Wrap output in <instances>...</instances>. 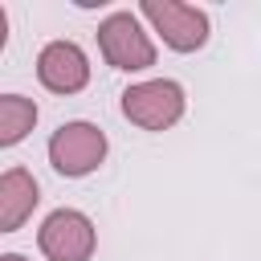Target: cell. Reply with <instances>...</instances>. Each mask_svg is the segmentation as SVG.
I'll return each instance as SVG.
<instances>
[{
	"label": "cell",
	"instance_id": "1",
	"mask_svg": "<svg viewBox=\"0 0 261 261\" xmlns=\"http://www.w3.org/2000/svg\"><path fill=\"white\" fill-rule=\"evenodd\" d=\"M45 151H49V163H53L57 175L82 179V175H90V171L102 167L110 143H106V135H102L94 122L73 118V122H61V126L49 135V147H45Z\"/></svg>",
	"mask_w": 261,
	"mask_h": 261
},
{
	"label": "cell",
	"instance_id": "2",
	"mask_svg": "<svg viewBox=\"0 0 261 261\" xmlns=\"http://www.w3.org/2000/svg\"><path fill=\"white\" fill-rule=\"evenodd\" d=\"M98 49H102L106 65L110 69H122V73H139V69H151L155 65V41L143 29V20L135 12H126V8L110 12L98 24Z\"/></svg>",
	"mask_w": 261,
	"mask_h": 261
},
{
	"label": "cell",
	"instance_id": "3",
	"mask_svg": "<svg viewBox=\"0 0 261 261\" xmlns=\"http://www.w3.org/2000/svg\"><path fill=\"white\" fill-rule=\"evenodd\" d=\"M184 110H188L184 86L171 77H151L122 90V114L143 130H167L184 118Z\"/></svg>",
	"mask_w": 261,
	"mask_h": 261
},
{
	"label": "cell",
	"instance_id": "4",
	"mask_svg": "<svg viewBox=\"0 0 261 261\" xmlns=\"http://www.w3.org/2000/svg\"><path fill=\"white\" fill-rule=\"evenodd\" d=\"M139 12H143V20H151V29L175 53H196V49L208 45L212 24H208V12L196 8V4H184V0H143Z\"/></svg>",
	"mask_w": 261,
	"mask_h": 261
},
{
	"label": "cell",
	"instance_id": "5",
	"mask_svg": "<svg viewBox=\"0 0 261 261\" xmlns=\"http://www.w3.org/2000/svg\"><path fill=\"white\" fill-rule=\"evenodd\" d=\"M98 245V228L77 208H57L37 228V249L49 261H90Z\"/></svg>",
	"mask_w": 261,
	"mask_h": 261
},
{
	"label": "cell",
	"instance_id": "6",
	"mask_svg": "<svg viewBox=\"0 0 261 261\" xmlns=\"http://www.w3.org/2000/svg\"><path fill=\"white\" fill-rule=\"evenodd\" d=\"M37 77L53 94H77L90 82V57L77 41H49L37 53Z\"/></svg>",
	"mask_w": 261,
	"mask_h": 261
},
{
	"label": "cell",
	"instance_id": "7",
	"mask_svg": "<svg viewBox=\"0 0 261 261\" xmlns=\"http://www.w3.org/2000/svg\"><path fill=\"white\" fill-rule=\"evenodd\" d=\"M41 204V188L24 167H8L0 175V232H16L33 208Z\"/></svg>",
	"mask_w": 261,
	"mask_h": 261
},
{
	"label": "cell",
	"instance_id": "8",
	"mask_svg": "<svg viewBox=\"0 0 261 261\" xmlns=\"http://www.w3.org/2000/svg\"><path fill=\"white\" fill-rule=\"evenodd\" d=\"M37 126V102L24 94H0V147H16Z\"/></svg>",
	"mask_w": 261,
	"mask_h": 261
},
{
	"label": "cell",
	"instance_id": "9",
	"mask_svg": "<svg viewBox=\"0 0 261 261\" xmlns=\"http://www.w3.org/2000/svg\"><path fill=\"white\" fill-rule=\"evenodd\" d=\"M0 261H29V257H20V253H4Z\"/></svg>",
	"mask_w": 261,
	"mask_h": 261
}]
</instances>
